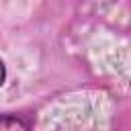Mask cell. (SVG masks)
Returning a JSON list of instances; mask_svg holds the SVG:
<instances>
[{
	"label": "cell",
	"instance_id": "cell-2",
	"mask_svg": "<svg viewBox=\"0 0 131 131\" xmlns=\"http://www.w3.org/2000/svg\"><path fill=\"white\" fill-rule=\"evenodd\" d=\"M4 76H6V68H4V61L0 59V86H2V82H4Z\"/></svg>",
	"mask_w": 131,
	"mask_h": 131
},
{
	"label": "cell",
	"instance_id": "cell-1",
	"mask_svg": "<svg viewBox=\"0 0 131 131\" xmlns=\"http://www.w3.org/2000/svg\"><path fill=\"white\" fill-rule=\"evenodd\" d=\"M0 131H31V127L14 115H0Z\"/></svg>",
	"mask_w": 131,
	"mask_h": 131
}]
</instances>
